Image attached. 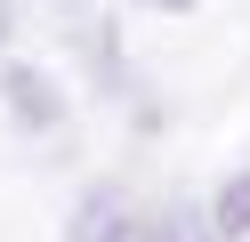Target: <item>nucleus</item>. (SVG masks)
<instances>
[{"mask_svg": "<svg viewBox=\"0 0 250 242\" xmlns=\"http://www.w3.org/2000/svg\"><path fill=\"white\" fill-rule=\"evenodd\" d=\"M0 97H8L17 129H33V137L65 129V97H57V81L41 73V65H8V73H0Z\"/></svg>", "mask_w": 250, "mask_h": 242, "instance_id": "obj_1", "label": "nucleus"}, {"mask_svg": "<svg viewBox=\"0 0 250 242\" xmlns=\"http://www.w3.org/2000/svg\"><path fill=\"white\" fill-rule=\"evenodd\" d=\"M8 24H17V0H0V41H8Z\"/></svg>", "mask_w": 250, "mask_h": 242, "instance_id": "obj_4", "label": "nucleus"}, {"mask_svg": "<svg viewBox=\"0 0 250 242\" xmlns=\"http://www.w3.org/2000/svg\"><path fill=\"white\" fill-rule=\"evenodd\" d=\"M162 8H186V0H162Z\"/></svg>", "mask_w": 250, "mask_h": 242, "instance_id": "obj_5", "label": "nucleus"}, {"mask_svg": "<svg viewBox=\"0 0 250 242\" xmlns=\"http://www.w3.org/2000/svg\"><path fill=\"white\" fill-rule=\"evenodd\" d=\"M210 234H218V242H234V234H250V170L218 186V202H210Z\"/></svg>", "mask_w": 250, "mask_h": 242, "instance_id": "obj_3", "label": "nucleus"}, {"mask_svg": "<svg viewBox=\"0 0 250 242\" xmlns=\"http://www.w3.org/2000/svg\"><path fill=\"white\" fill-rule=\"evenodd\" d=\"M73 242H137V226H129V202H121L113 186H97L81 202V218H73Z\"/></svg>", "mask_w": 250, "mask_h": 242, "instance_id": "obj_2", "label": "nucleus"}]
</instances>
